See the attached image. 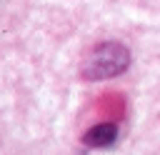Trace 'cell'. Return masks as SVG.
Returning a JSON list of instances; mask_svg holds the SVG:
<instances>
[{
	"instance_id": "2",
	"label": "cell",
	"mask_w": 160,
	"mask_h": 155,
	"mask_svg": "<svg viewBox=\"0 0 160 155\" xmlns=\"http://www.w3.org/2000/svg\"><path fill=\"white\" fill-rule=\"evenodd\" d=\"M115 140H118V128H115L112 122L92 125V128L82 135V145H88V148H110Z\"/></svg>"
},
{
	"instance_id": "1",
	"label": "cell",
	"mask_w": 160,
	"mask_h": 155,
	"mask_svg": "<svg viewBox=\"0 0 160 155\" xmlns=\"http://www.w3.org/2000/svg\"><path fill=\"white\" fill-rule=\"evenodd\" d=\"M130 65V52L120 42H102L88 52L82 60V78L85 80H105L125 72Z\"/></svg>"
}]
</instances>
